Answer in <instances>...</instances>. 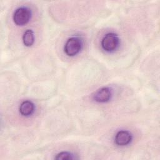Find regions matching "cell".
Wrapping results in <instances>:
<instances>
[{
	"mask_svg": "<svg viewBox=\"0 0 160 160\" xmlns=\"http://www.w3.org/2000/svg\"><path fill=\"white\" fill-rule=\"evenodd\" d=\"M31 16V12L28 8L26 7H21L14 11L13 20L16 25L23 26L29 22Z\"/></svg>",
	"mask_w": 160,
	"mask_h": 160,
	"instance_id": "6da1fadb",
	"label": "cell"
},
{
	"mask_svg": "<svg viewBox=\"0 0 160 160\" xmlns=\"http://www.w3.org/2000/svg\"><path fill=\"white\" fill-rule=\"evenodd\" d=\"M119 39L117 34L110 32L106 34L101 41V46L104 50L106 51H112L119 46Z\"/></svg>",
	"mask_w": 160,
	"mask_h": 160,
	"instance_id": "7a4b0ae2",
	"label": "cell"
},
{
	"mask_svg": "<svg viewBox=\"0 0 160 160\" xmlns=\"http://www.w3.org/2000/svg\"><path fill=\"white\" fill-rule=\"evenodd\" d=\"M81 46V42L79 38L76 37L71 38L65 44L64 52L69 56H74L79 52Z\"/></svg>",
	"mask_w": 160,
	"mask_h": 160,
	"instance_id": "3957f363",
	"label": "cell"
},
{
	"mask_svg": "<svg viewBox=\"0 0 160 160\" xmlns=\"http://www.w3.org/2000/svg\"><path fill=\"white\" fill-rule=\"evenodd\" d=\"M111 97V91L109 88L104 87L98 90L93 96V99L98 102H106L109 101Z\"/></svg>",
	"mask_w": 160,
	"mask_h": 160,
	"instance_id": "277c9868",
	"label": "cell"
},
{
	"mask_svg": "<svg viewBox=\"0 0 160 160\" xmlns=\"http://www.w3.org/2000/svg\"><path fill=\"white\" fill-rule=\"evenodd\" d=\"M132 140L131 134L127 131H119L115 136V142L119 146L128 144Z\"/></svg>",
	"mask_w": 160,
	"mask_h": 160,
	"instance_id": "5b68a950",
	"label": "cell"
},
{
	"mask_svg": "<svg viewBox=\"0 0 160 160\" xmlns=\"http://www.w3.org/2000/svg\"><path fill=\"white\" fill-rule=\"evenodd\" d=\"M19 112L24 116H29L31 115L34 110V104L30 101H23L19 108Z\"/></svg>",
	"mask_w": 160,
	"mask_h": 160,
	"instance_id": "8992f818",
	"label": "cell"
},
{
	"mask_svg": "<svg viewBox=\"0 0 160 160\" xmlns=\"http://www.w3.org/2000/svg\"><path fill=\"white\" fill-rule=\"evenodd\" d=\"M22 41L26 46H31L34 42V37L33 31L31 29L26 30L22 36Z\"/></svg>",
	"mask_w": 160,
	"mask_h": 160,
	"instance_id": "52a82bcc",
	"label": "cell"
},
{
	"mask_svg": "<svg viewBox=\"0 0 160 160\" xmlns=\"http://www.w3.org/2000/svg\"><path fill=\"white\" fill-rule=\"evenodd\" d=\"M75 158L73 154L69 152H61L55 157L56 159H73Z\"/></svg>",
	"mask_w": 160,
	"mask_h": 160,
	"instance_id": "ba28073f",
	"label": "cell"
}]
</instances>
